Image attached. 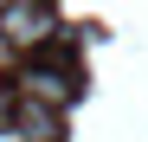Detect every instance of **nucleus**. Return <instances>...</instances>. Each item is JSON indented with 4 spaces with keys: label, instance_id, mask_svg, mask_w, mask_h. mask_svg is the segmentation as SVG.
Returning a JSON list of instances; mask_svg holds the SVG:
<instances>
[{
    "label": "nucleus",
    "instance_id": "obj_3",
    "mask_svg": "<svg viewBox=\"0 0 148 142\" xmlns=\"http://www.w3.org/2000/svg\"><path fill=\"white\" fill-rule=\"evenodd\" d=\"M13 129H26V136H39V142H52V136H58V110H52V103L19 97V103H13Z\"/></svg>",
    "mask_w": 148,
    "mask_h": 142
},
{
    "label": "nucleus",
    "instance_id": "obj_1",
    "mask_svg": "<svg viewBox=\"0 0 148 142\" xmlns=\"http://www.w3.org/2000/svg\"><path fill=\"white\" fill-rule=\"evenodd\" d=\"M52 32H58V19L45 13L39 0H13V7L0 13V39H7V45H19V52H32V45H45Z\"/></svg>",
    "mask_w": 148,
    "mask_h": 142
},
{
    "label": "nucleus",
    "instance_id": "obj_2",
    "mask_svg": "<svg viewBox=\"0 0 148 142\" xmlns=\"http://www.w3.org/2000/svg\"><path fill=\"white\" fill-rule=\"evenodd\" d=\"M19 97H32V103H52V110H64V103H71V71L32 65V71H26V84H19Z\"/></svg>",
    "mask_w": 148,
    "mask_h": 142
},
{
    "label": "nucleus",
    "instance_id": "obj_4",
    "mask_svg": "<svg viewBox=\"0 0 148 142\" xmlns=\"http://www.w3.org/2000/svg\"><path fill=\"white\" fill-rule=\"evenodd\" d=\"M0 45H7V39H0Z\"/></svg>",
    "mask_w": 148,
    "mask_h": 142
}]
</instances>
